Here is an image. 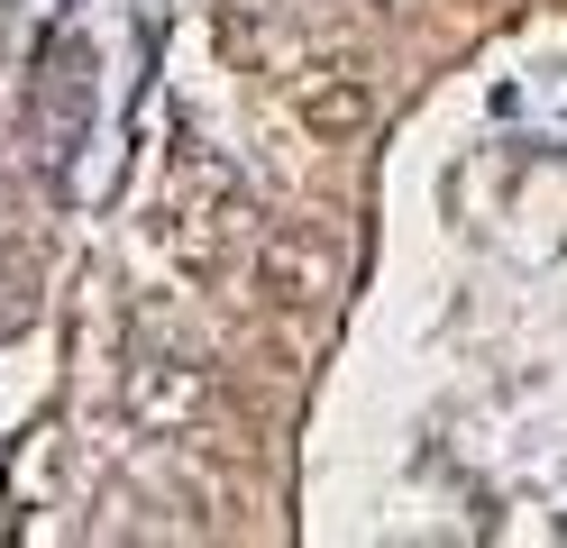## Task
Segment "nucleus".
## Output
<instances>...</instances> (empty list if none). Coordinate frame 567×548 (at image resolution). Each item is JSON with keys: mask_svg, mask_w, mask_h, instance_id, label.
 <instances>
[{"mask_svg": "<svg viewBox=\"0 0 567 548\" xmlns=\"http://www.w3.org/2000/svg\"><path fill=\"white\" fill-rule=\"evenodd\" d=\"M367 110H375V101H367L358 83H339V92H311V120H321L330 137H348V128H367Z\"/></svg>", "mask_w": 567, "mask_h": 548, "instance_id": "1", "label": "nucleus"}]
</instances>
